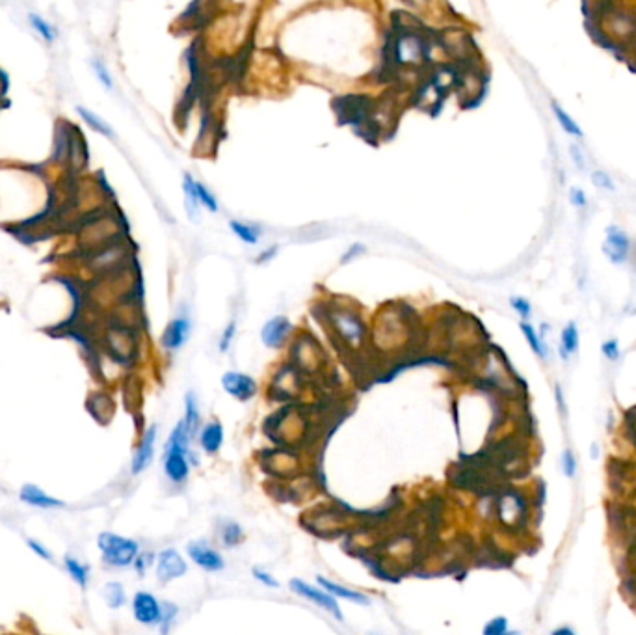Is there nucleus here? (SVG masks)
Instances as JSON below:
<instances>
[{
  "instance_id": "nucleus-20",
  "label": "nucleus",
  "mask_w": 636,
  "mask_h": 635,
  "mask_svg": "<svg viewBox=\"0 0 636 635\" xmlns=\"http://www.w3.org/2000/svg\"><path fill=\"white\" fill-rule=\"evenodd\" d=\"M220 541L227 548H233L238 542L242 541V527L236 524V521L227 520L222 527H220Z\"/></svg>"
},
{
  "instance_id": "nucleus-36",
  "label": "nucleus",
  "mask_w": 636,
  "mask_h": 635,
  "mask_svg": "<svg viewBox=\"0 0 636 635\" xmlns=\"http://www.w3.org/2000/svg\"><path fill=\"white\" fill-rule=\"evenodd\" d=\"M570 199H571V204L575 205V207H582V205L586 204L585 190H582V189H577V186H573V189L570 190Z\"/></svg>"
},
{
  "instance_id": "nucleus-8",
  "label": "nucleus",
  "mask_w": 636,
  "mask_h": 635,
  "mask_svg": "<svg viewBox=\"0 0 636 635\" xmlns=\"http://www.w3.org/2000/svg\"><path fill=\"white\" fill-rule=\"evenodd\" d=\"M222 386L227 394L238 401H250L257 394L255 380L248 375H242V373H226L222 376Z\"/></svg>"
},
{
  "instance_id": "nucleus-2",
  "label": "nucleus",
  "mask_w": 636,
  "mask_h": 635,
  "mask_svg": "<svg viewBox=\"0 0 636 635\" xmlns=\"http://www.w3.org/2000/svg\"><path fill=\"white\" fill-rule=\"evenodd\" d=\"M97 548L103 555L104 563L110 566H118V569L134 564V561L140 555V544L136 541L110 531H104L97 536Z\"/></svg>"
},
{
  "instance_id": "nucleus-38",
  "label": "nucleus",
  "mask_w": 636,
  "mask_h": 635,
  "mask_svg": "<svg viewBox=\"0 0 636 635\" xmlns=\"http://www.w3.org/2000/svg\"><path fill=\"white\" fill-rule=\"evenodd\" d=\"M233 334H235V324H233V323H231V324H229V326H227L226 334H223L222 345H220V349H222V351H226V349H227V345H229V341H231Z\"/></svg>"
},
{
  "instance_id": "nucleus-31",
  "label": "nucleus",
  "mask_w": 636,
  "mask_h": 635,
  "mask_svg": "<svg viewBox=\"0 0 636 635\" xmlns=\"http://www.w3.org/2000/svg\"><path fill=\"white\" fill-rule=\"evenodd\" d=\"M601 352L605 354V358L614 361L620 358V345H617L616 339H608V341H605L603 346H601Z\"/></svg>"
},
{
  "instance_id": "nucleus-32",
  "label": "nucleus",
  "mask_w": 636,
  "mask_h": 635,
  "mask_svg": "<svg viewBox=\"0 0 636 635\" xmlns=\"http://www.w3.org/2000/svg\"><path fill=\"white\" fill-rule=\"evenodd\" d=\"M253 578L257 579V581H261L263 585H266V587H279L278 579L273 578L272 574L264 572V570L261 569H253Z\"/></svg>"
},
{
  "instance_id": "nucleus-28",
  "label": "nucleus",
  "mask_w": 636,
  "mask_h": 635,
  "mask_svg": "<svg viewBox=\"0 0 636 635\" xmlns=\"http://www.w3.org/2000/svg\"><path fill=\"white\" fill-rule=\"evenodd\" d=\"M196 196H198L199 204L205 205V207H207L208 211H212V213H216L218 211L216 199H214V196H212L201 183H196Z\"/></svg>"
},
{
  "instance_id": "nucleus-23",
  "label": "nucleus",
  "mask_w": 636,
  "mask_h": 635,
  "mask_svg": "<svg viewBox=\"0 0 636 635\" xmlns=\"http://www.w3.org/2000/svg\"><path fill=\"white\" fill-rule=\"evenodd\" d=\"M29 21H30V24L34 26V30H36V32H38L39 36L45 39V41H54V38H56V30L52 29L51 24L43 19V17H39V15H36V14H30Z\"/></svg>"
},
{
  "instance_id": "nucleus-1",
  "label": "nucleus",
  "mask_w": 636,
  "mask_h": 635,
  "mask_svg": "<svg viewBox=\"0 0 636 635\" xmlns=\"http://www.w3.org/2000/svg\"><path fill=\"white\" fill-rule=\"evenodd\" d=\"M190 436L188 429L181 419L171 431L164 447V474L173 483H184L190 475Z\"/></svg>"
},
{
  "instance_id": "nucleus-14",
  "label": "nucleus",
  "mask_w": 636,
  "mask_h": 635,
  "mask_svg": "<svg viewBox=\"0 0 636 635\" xmlns=\"http://www.w3.org/2000/svg\"><path fill=\"white\" fill-rule=\"evenodd\" d=\"M199 444H201L203 451L208 453V455H214L220 451L223 444V427L218 421H212L208 425L201 429V434H199Z\"/></svg>"
},
{
  "instance_id": "nucleus-12",
  "label": "nucleus",
  "mask_w": 636,
  "mask_h": 635,
  "mask_svg": "<svg viewBox=\"0 0 636 635\" xmlns=\"http://www.w3.org/2000/svg\"><path fill=\"white\" fill-rule=\"evenodd\" d=\"M288 330H291V323H288L287 317L278 315V317L270 319L268 323L264 324L263 334H261V336H263L264 345H268V346L281 345L283 339L287 337Z\"/></svg>"
},
{
  "instance_id": "nucleus-30",
  "label": "nucleus",
  "mask_w": 636,
  "mask_h": 635,
  "mask_svg": "<svg viewBox=\"0 0 636 635\" xmlns=\"http://www.w3.org/2000/svg\"><path fill=\"white\" fill-rule=\"evenodd\" d=\"M562 469H564L565 477H575L577 459L575 455L571 453V449H565L564 453H562Z\"/></svg>"
},
{
  "instance_id": "nucleus-22",
  "label": "nucleus",
  "mask_w": 636,
  "mask_h": 635,
  "mask_svg": "<svg viewBox=\"0 0 636 635\" xmlns=\"http://www.w3.org/2000/svg\"><path fill=\"white\" fill-rule=\"evenodd\" d=\"M104 600L112 609H118L125 604V591H123L121 584L118 581H110V584L104 585Z\"/></svg>"
},
{
  "instance_id": "nucleus-24",
  "label": "nucleus",
  "mask_w": 636,
  "mask_h": 635,
  "mask_svg": "<svg viewBox=\"0 0 636 635\" xmlns=\"http://www.w3.org/2000/svg\"><path fill=\"white\" fill-rule=\"evenodd\" d=\"M521 330H523V334H525V337H527V341H528V345H530V349H532V351L536 352L540 358H545V354H547L545 345H543V341L536 334V330H534V328L530 326L528 323H521Z\"/></svg>"
},
{
  "instance_id": "nucleus-26",
  "label": "nucleus",
  "mask_w": 636,
  "mask_h": 635,
  "mask_svg": "<svg viewBox=\"0 0 636 635\" xmlns=\"http://www.w3.org/2000/svg\"><path fill=\"white\" fill-rule=\"evenodd\" d=\"M508 634V621L506 616H495L490 622H485L482 635H506Z\"/></svg>"
},
{
  "instance_id": "nucleus-5",
  "label": "nucleus",
  "mask_w": 636,
  "mask_h": 635,
  "mask_svg": "<svg viewBox=\"0 0 636 635\" xmlns=\"http://www.w3.org/2000/svg\"><path fill=\"white\" fill-rule=\"evenodd\" d=\"M132 613L140 624L161 626L162 622V604L155 598V594L140 591L132 598Z\"/></svg>"
},
{
  "instance_id": "nucleus-37",
  "label": "nucleus",
  "mask_w": 636,
  "mask_h": 635,
  "mask_svg": "<svg viewBox=\"0 0 636 635\" xmlns=\"http://www.w3.org/2000/svg\"><path fill=\"white\" fill-rule=\"evenodd\" d=\"M153 563V555L151 554H140L138 555V559L134 561V566H136V570L140 574H143L146 572V569L147 566H149V564Z\"/></svg>"
},
{
  "instance_id": "nucleus-11",
  "label": "nucleus",
  "mask_w": 636,
  "mask_h": 635,
  "mask_svg": "<svg viewBox=\"0 0 636 635\" xmlns=\"http://www.w3.org/2000/svg\"><path fill=\"white\" fill-rule=\"evenodd\" d=\"M316 584L320 585V589H324L325 593L331 594L333 598H343V600H348L352 604H361V606H368L370 604V598L367 594L359 593V591H353V589L344 587L340 584H335L331 579H325L322 576L316 578Z\"/></svg>"
},
{
  "instance_id": "nucleus-40",
  "label": "nucleus",
  "mask_w": 636,
  "mask_h": 635,
  "mask_svg": "<svg viewBox=\"0 0 636 635\" xmlns=\"http://www.w3.org/2000/svg\"><path fill=\"white\" fill-rule=\"evenodd\" d=\"M571 155L575 156V161H577V166L585 168V161H582V156H580V153H579V155H577V147H575V146L571 147Z\"/></svg>"
},
{
  "instance_id": "nucleus-39",
  "label": "nucleus",
  "mask_w": 636,
  "mask_h": 635,
  "mask_svg": "<svg viewBox=\"0 0 636 635\" xmlns=\"http://www.w3.org/2000/svg\"><path fill=\"white\" fill-rule=\"evenodd\" d=\"M551 635H577V634L573 628H570V626H560V628L552 630Z\"/></svg>"
},
{
  "instance_id": "nucleus-27",
  "label": "nucleus",
  "mask_w": 636,
  "mask_h": 635,
  "mask_svg": "<svg viewBox=\"0 0 636 635\" xmlns=\"http://www.w3.org/2000/svg\"><path fill=\"white\" fill-rule=\"evenodd\" d=\"M231 229L236 233V235H238V237L242 239V241L248 242V244H255V242H257V231H255L253 228H250L248 224H242V222H236V220H233Z\"/></svg>"
},
{
  "instance_id": "nucleus-4",
  "label": "nucleus",
  "mask_w": 636,
  "mask_h": 635,
  "mask_svg": "<svg viewBox=\"0 0 636 635\" xmlns=\"http://www.w3.org/2000/svg\"><path fill=\"white\" fill-rule=\"evenodd\" d=\"M186 570L188 564L175 548H166L156 555V578L161 579L162 584L183 578Z\"/></svg>"
},
{
  "instance_id": "nucleus-19",
  "label": "nucleus",
  "mask_w": 636,
  "mask_h": 635,
  "mask_svg": "<svg viewBox=\"0 0 636 635\" xmlns=\"http://www.w3.org/2000/svg\"><path fill=\"white\" fill-rule=\"evenodd\" d=\"M76 112L81 114V118L84 119L86 124L90 125L91 129H94L95 133H101V134H104V136H113L112 127H110V125L106 124L104 119H101L99 116L95 114V112H91V110L84 109V106H79V109H76Z\"/></svg>"
},
{
  "instance_id": "nucleus-21",
  "label": "nucleus",
  "mask_w": 636,
  "mask_h": 635,
  "mask_svg": "<svg viewBox=\"0 0 636 635\" xmlns=\"http://www.w3.org/2000/svg\"><path fill=\"white\" fill-rule=\"evenodd\" d=\"M552 110H555L556 119H558V124H560V127L564 129L565 133L571 134V136H582V129L579 127V124L564 109H560L558 104H552Z\"/></svg>"
},
{
  "instance_id": "nucleus-3",
  "label": "nucleus",
  "mask_w": 636,
  "mask_h": 635,
  "mask_svg": "<svg viewBox=\"0 0 636 635\" xmlns=\"http://www.w3.org/2000/svg\"><path fill=\"white\" fill-rule=\"evenodd\" d=\"M288 587H291V591H293L294 594H298V596L306 598V600L313 602L315 606L322 607L324 611H328L331 616H333L335 621H339V622L344 621L343 609H340V606L337 604V598H333L331 594L325 593L324 589L307 584V581H303V579H300V578L291 579Z\"/></svg>"
},
{
  "instance_id": "nucleus-16",
  "label": "nucleus",
  "mask_w": 636,
  "mask_h": 635,
  "mask_svg": "<svg viewBox=\"0 0 636 635\" xmlns=\"http://www.w3.org/2000/svg\"><path fill=\"white\" fill-rule=\"evenodd\" d=\"M64 564H66V570L71 578L84 589L88 585V579H90V566H86L84 563H81L75 557H71V555H67L66 559H64Z\"/></svg>"
},
{
  "instance_id": "nucleus-7",
  "label": "nucleus",
  "mask_w": 636,
  "mask_h": 635,
  "mask_svg": "<svg viewBox=\"0 0 636 635\" xmlns=\"http://www.w3.org/2000/svg\"><path fill=\"white\" fill-rule=\"evenodd\" d=\"M629 250H631V241L620 228L612 226L607 229V239L603 242V254L608 259L620 265L629 259Z\"/></svg>"
},
{
  "instance_id": "nucleus-15",
  "label": "nucleus",
  "mask_w": 636,
  "mask_h": 635,
  "mask_svg": "<svg viewBox=\"0 0 636 635\" xmlns=\"http://www.w3.org/2000/svg\"><path fill=\"white\" fill-rule=\"evenodd\" d=\"M335 324L339 328V332L348 341H352V345H358L361 336H363V326H361L358 319L350 315V313H343V315H335Z\"/></svg>"
},
{
  "instance_id": "nucleus-17",
  "label": "nucleus",
  "mask_w": 636,
  "mask_h": 635,
  "mask_svg": "<svg viewBox=\"0 0 636 635\" xmlns=\"http://www.w3.org/2000/svg\"><path fill=\"white\" fill-rule=\"evenodd\" d=\"M184 408H186V410H184L183 421H184V425H186V429H188L190 436L193 438L199 431V408H198V403H196V397H193V394L186 395V403H184Z\"/></svg>"
},
{
  "instance_id": "nucleus-10",
  "label": "nucleus",
  "mask_w": 636,
  "mask_h": 635,
  "mask_svg": "<svg viewBox=\"0 0 636 635\" xmlns=\"http://www.w3.org/2000/svg\"><path fill=\"white\" fill-rule=\"evenodd\" d=\"M19 498H21V501L29 503V505H32V507H38V509L64 507V501H60V499L49 496L45 490H41L39 486H36V484H23L19 490Z\"/></svg>"
},
{
  "instance_id": "nucleus-35",
  "label": "nucleus",
  "mask_w": 636,
  "mask_h": 635,
  "mask_svg": "<svg viewBox=\"0 0 636 635\" xmlns=\"http://www.w3.org/2000/svg\"><path fill=\"white\" fill-rule=\"evenodd\" d=\"M592 179H594V185L599 186V189H605V190H608V189L612 190L614 189L612 181H610L608 174H605V171H595Z\"/></svg>"
},
{
  "instance_id": "nucleus-29",
  "label": "nucleus",
  "mask_w": 636,
  "mask_h": 635,
  "mask_svg": "<svg viewBox=\"0 0 636 635\" xmlns=\"http://www.w3.org/2000/svg\"><path fill=\"white\" fill-rule=\"evenodd\" d=\"M91 66H94V71H95V75H97V79L101 81V84H103L104 88L112 90L113 82H112V76H110L108 69H106V66H104L101 60H97V58H94V60H91Z\"/></svg>"
},
{
  "instance_id": "nucleus-13",
  "label": "nucleus",
  "mask_w": 636,
  "mask_h": 635,
  "mask_svg": "<svg viewBox=\"0 0 636 635\" xmlns=\"http://www.w3.org/2000/svg\"><path fill=\"white\" fill-rule=\"evenodd\" d=\"M188 326H190L188 319L179 317L175 319V321H171V323L168 324V328H166L164 336H162V345H164L166 349H171V351L179 349V346L184 343V339H186V336H188Z\"/></svg>"
},
{
  "instance_id": "nucleus-33",
  "label": "nucleus",
  "mask_w": 636,
  "mask_h": 635,
  "mask_svg": "<svg viewBox=\"0 0 636 635\" xmlns=\"http://www.w3.org/2000/svg\"><path fill=\"white\" fill-rule=\"evenodd\" d=\"M26 544H29L30 550H32L36 555H39L41 559L52 561V554L47 550V548H45V546L41 544V542H38L36 539H29V541H26Z\"/></svg>"
},
{
  "instance_id": "nucleus-9",
  "label": "nucleus",
  "mask_w": 636,
  "mask_h": 635,
  "mask_svg": "<svg viewBox=\"0 0 636 635\" xmlns=\"http://www.w3.org/2000/svg\"><path fill=\"white\" fill-rule=\"evenodd\" d=\"M155 441H156V425L149 427L141 438L140 446L136 447V453L132 456V462H131V469L132 474L138 475L141 474L147 466L151 464L153 456H155Z\"/></svg>"
},
{
  "instance_id": "nucleus-18",
  "label": "nucleus",
  "mask_w": 636,
  "mask_h": 635,
  "mask_svg": "<svg viewBox=\"0 0 636 635\" xmlns=\"http://www.w3.org/2000/svg\"><path fill=\"white\" fill-rule=\"evenodd\" d=\"M560 341V356L564 360H567V356L573 354L579 349V332H577L575 323H570L562 330Z\"/></svg>"
},
{
  "instance_id": "nucleus-34",
  "label": "nucleus",
  "mask_w": 636,
  "mask_h": 635,
  "mask_svg": "<svg viewBox=\"0 0 636 635\" xmlns=\"http://www.w3.org/2000/svg\"><path fill=\"white\" fill-rule=\"evenodd\" d=\"M510 304H512V308H514L521 317H528V315H530V302H528V300L521 299V296H514V299L510 300Z\"/></svg>"
},
{
  "instance_id": "nucleus-25",
  "label": "nucleus",
  "mask_w": 636,
  "mask_h": 635,
  "mask_svg": "<svg viewBox=\"0 0 636 635\" xmlns=\"http://www.w3.org/2000/svg\"><path fill=\"white\" fill-rule=\"evenodd\" d=\"M184 194H186V201H188V213L190 216H196V207H198V196H196V181L190 177V174L184 176L183 181Z\"/></svg>"
},
{
  "instance_id": "nucleus-6",
  "label": "nucleus",
  "mask_w": 636,
  "mask_h": 635,
  "mask_svg": "<svg viewBox=\"0 0 636 635\" xmlns=\"http://www.w3.org/2000/svg\"><path fill=\"white\" fill-rule=\"evenodd\" d=\"M188 557L198 564L199 569L207 570V572H220L226 566V561H223L222 554L218 550H214L212 546H208L205 541H196L190 542L188 548Z\"/></svg>"
},
{
  "instance_id": "nucleus-41",
  "label": "nucleus",
  "mask_w": 636,
  "mask_h": 635,
  "mask_svg": "<svg viewBox=\"0 0 636 635\" xmlns=\"http://www.w3.org/2000/svg\"><path fill=\"white\" fill-rule=\"evenodd\" d=\"M506 635H519V634H518V631H510L508 630V634H506Z\"/></svg>"
}]
</instances>
